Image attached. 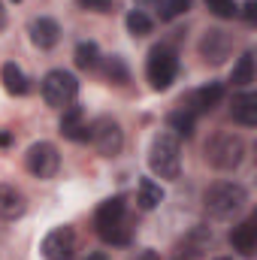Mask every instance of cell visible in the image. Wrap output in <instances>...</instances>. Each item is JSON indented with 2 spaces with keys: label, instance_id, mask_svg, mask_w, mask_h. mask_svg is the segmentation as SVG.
Segmentation results:
<instances>
[{
  "label": "cell",
  "instance_id": "cell-22",
  "mask_svg": "<svg viewBox=\"0 0 257 260\" xmlns=\"http://www.w3.org/2000/svg\"><path fill=\"white\" fill-rule=\"evenodd\" d=\"M167 124L176 130L179 136H191V133H194V124H197V115H191L188 109H176V112H170Z\"/></svg>",
  "mask_w": 257,
  "mask_h": 260
},
{
  "label": "cell",
  "instance_id": "cell-15",
  "mask_svg": "<svg viewBox=\"0 0 257 260\" xmlns=\"http://www.w3.org/2000/svg\"><path fill=\"white\" fill-rule=\"evenodd\" d=\"M230 245H233L242 257H251V254H254V248H257V221L254 218H248V221H242L239 227H233Z\"/></svg>",
  "mask_w": 257,
  "mask_h": 260
},
{
  "label": "cell",
  "instance_id": "cell-26",
  "mask_svg": "<svg viewBox=\"0 0 257 260\" xmlns=\"http://www.w3.org/2000/svg\"><path fill=\"white\" fill-rule=\"evenodd\" d=\"M82 9H91V12H109L112 9V0H76Z\"/></svg>",
  "mask_w": 257,
  "mask_h": 260
},
{
  "label": "cell",
  "instance_id": "cell-13",
  "mask_svg": "<svg viewBox=\"0 0 257 260\" xmlns=\"http://www.w3.org/2000/svg\"><path fill=\"white\" fill-rule=\"evenodd\" d=\"M230 115H233L236 124H242V127H254L257 124V94H251V91L236 94L233 103H230Z\"/></svg>",
  "mask_w": 257,
  "mask_h": 260
},
{
  "label": "cell",
  "instance_id": "cell-24",
  "mask_svg": "<svg viewBox=\"0 0 257 260\" xmlns=\"http://www.w3.org/2000/svg\"><path fill=\"white\" fill-rule=\"evenodd\" d=\"M106 79H109V82H115V85L130 82V70H127V64H124L118 55H112V58L106 61Z\"/></svg>",
  "mask_w": 257,
  "mask_h": 260
},
{
  "label": "cell",
  "instance_id": "cell-3",
  "mask_svg": "<svg viewBox=\"0 0 257 260\" xmlns=\"http://www.w3.org/2000/svg\"><path fill=\"white\" fill-rule=\"evenodd\" d=\"M245 157V139L239 133H230V130H221L215 136H209L206 142V160L215 167V170H236Z\"/></svg>",
  "mask_w": 257,
  "mask_h": 260
},
{
  "label": "cell",
  "instance_id": "cell-17",
  "mask_svg": "<svg viewBox=\"0 0 257 260\" xmlns=\"http://www.w3.org/2000/svg\"><path fill=\"white\" fill-rule=\"evenodd\" d=\"M136 203H139V209H145V212L157 209V206L164 203V188H160L154 179H139V185H136Z\"/></svg>",
  "mask_w": 257,
  "mask_h": 260
},
{
  "label": "cell",
  "instance_id": "cell-8",
  "mask_svg": "<svg viewBox=\"0 0 257 260\" xmlns=\"http://www.w3.org/2000/svg\"><path fill=\"white\" fill-rule=\"evenodd\" d=\"M200 58L206 64H224L233 52V34L221 30V27H209L203 37H200Z\"/></svg>",
  "mask_w": 257,
  "mask_h": 260
},
{
  "label": "cell",
  "instance_id": "cell-4",
  "mask_svg": "<svg viewBox=\"0 0 257 260\" xmlns=\"http://www.w3.org/2000/svg\"><path fill=\"white\" fill-rule=\"evenodd\" d=\"M145 76L151 82L154 91H167L176 76H179V58L170 46H154L148 52V61H145Z\"/></svg>",
  "mask_w": 257,
  "mask_h": 260
},
{
  "label": "cell",
  "instance_id": "cell-30",
  "mask_svg": "<svg viewBox=\"0 0 257 260\" xmlns=\"http://www.w3.org/2000/svg\"><path fill=\"white\" fill-rule=\"evenodd\" d=\"M6 145H12V133L9 130H0V148H6Z\"/></svg>",
  "mask_w": 257,
  "mask_h": 260
},
{
  "label": "cell",
  "instance_id": "cell-19",
  "mask_svg": "<svg viewBox=\"0 0 257 260\" xmlns=\"http://www.w3.org/2000/svg\"><path fill=\"white\" fill-rule=\"evenodd\" d=\"M230 82L236 85V88H248L251 82H254V55L251 52H245L236 67H233V73H230Z\"/></svg>",
  "mask_w": 257,
  "mask_h": 260
},
{
  "label": "cell",
  "instance_id": "cell-20",
  "mask_svg": "<svg viewBox=\"0 0 257 260\" xmlns=\"http://www.w3.org/2000/svg\"><path fill=\"white\" fill-rule=\"evenodd\" d=\"M97 64H100V49H97V43L82 40V43L76 46V67H79V70H94Z\"/></svg>",
  "mask_w": 257,
  "mask_h": 260
},
{
  "label": "cell",
  "instance_id": "cell-31",
  "mask_svg": "<svg viewBox=\"0 0 257 260\" xmlns=\"http://www.w3.org/2000/svg\"><path fill=\"white\" fill-rule=\"evenodd\" d=\"M136 260H157V254H154V251H142Z\"/></svg>",
  "mask_w": 257,
  "mask_h": 260
},
{
  "label": "cell",
  "instance_id": "cell-34",
  "mask_svg": "<svg viewBox=\"0 0 257 260\" xmlns=\"http://www.w3.org/2000/svg\"><path fill=\"white\" fill-rule=\"evenodd\" d=\"M15 3H18V0H15Z\"/></svg>",
  "mask_w": 257,
  "mask_h": 260
},
{
  "label": "cell",
  "instance_id": "cell-29",
  "mask_svg": "<svg viewBox=\"0 0 257 260\" xmlns=\"http://www.w3.org/2000/svg\"><path fill=\"white\" fill-rule=\"evenodd\" d=\"M173 260H200V257H197L194 251H188V248H182V251H179V254H176Z\"/></svg>",
  "mask_w": 257,
  "mask_h": 260
},
{
  "label": "cell",
  "instance_id": "cell-27",
  "mask_svg": "<svg viewBox=\"0 0 257 260\" xmlns=\"http://www.w3.org/2000/svg\"><path fill=\"white\" fill-rule=\"evenodd\" d=\"M194 0H167V15L170 18H176V15H182V12H188L191 9Z\"/></svg>",
  "mask_w": 257,
  "mask_h": 260
},
{
  "label": "cell",
  "instance_id": "cell-21",
  "mask_svg": "<svg viewBox=\"0 0 257 260\" xmlns=\"http://www.w3.org/2000/svg\"><path fill=\"white\" fill-rule=\"evenodd\" d=\"M97 233H100V239L109 242V245H130V227H124V221L109 224V227H100Z\"/></svg>",
  "mask_w": 257,
  "mask_h": 260
},
{
  "label": "cell",
  "instance_id": "cell-18",
  "mask_svg": "<svg viewBox=\"0 0 257 260\" xmlns=\"http://www.w3.org/2000/svg\"><path fill=\"white\" fill-rule=\"evenodd\" d=\"M0 79H3V88H6L9 94H18V97H21V94H27V88H30V85H27V76H24L15 64H3Z\"/></svg>",
  "mask_w": 257,
  "mask_h": 260
},
{
  "label": "cell",
  "instance_id": "cell-23",
  "mask_svg": "<svg viewBox=\"0 0 257 260\" xmlns=\"http://www.w3.org/2000/svg\"><path fill=\"white\" fill-rule=\"evenodd\" d=\"M151 27H154V21H151L142 9H130L127 12V30L133 34V37H148Z\"/></svg>",
  "mask_w": 257,
  "mask_h": 260
},
{
  "label": "cell",
  "instance_id": "cell-6",
  "mask_svg": "<svg viewBox=\"0 0 257 260\" xmlns=\"http://www.w3.org/2000/svg\"><path fill=\"white\" fill-rule=\"evenodd\" d=\"M88 139L94 142V148L103 157H115L124 148V130H121V124L115 118H109V115H103V118H97L91 124V136Z\"/></svg>",
  "mask_w": 257,
  "mask_h": 260
},
{
  "label": "cell",
  "instance_id": "cell-14",
  "mask_svg": "<svg viewBox=\"0 0 257 260\" xmlns=\"http://www.w3.org/2000/svg\"><path fill=\"white\" fill-rule=\"evenodd\" d=\"M24 209H27V200H24V194L15 185H0V218L3 221L21 218Z\"/></svg>",
  "mask_w": 257,
  "mask_h": 260
},
{
  "label": "cell",
  "instance_id": "cell-7",
  "mask_svg": "<svg viewBox=\"0 0 257 260\" xmlns=\"http://www.w3.org/2000/svg\"><path fill=\"white\" fill-rule=\"evenodd\" d=\"M24 164H27V173L37 176V179H52L61 167V154L52 142H34L24 154Z\"/></svg>",
  "mask_w": 257,
  "mask_h": 260
},
{
  "label": "cell",
  "instance_id": "cell-2",
  "mask_svg": "<svg viewBox=\"0 0 257 260\" xmlns=\"http://www.w3.org/2000/svg\"><path fill=\"white\" fill-rule=\"evenodd\" d=\"M148 167L157 179H179V170H182V148H179V139L173 133H157L151 139V148H148Z\"/></svg>",
  "mask_w": 257,
  "mask_h": 260
},
{
  "label": "cell",
  "instance_id": "cell-28",
  "mask_svg": "<svg viewBox=\"0 0 257 260\" xmlns=\"http://www.w3.org/2000/svg\"><path fill=\"white\" fill-rule=\"evenodd\" d=\"M242 18H245L248 24H254V18H257V3L254 0H248V3L242 6Z\"/></svg>",
  "mask_w": 257,
  "mask_h": 260
},
{
  "label": "cell",
  "instance_id": "cell-1",
  "mask_svg": "<svg viewBox=\"0 0 257 260\" xmlns=\"http://www.w3.org/2000/svg\"><path fill=\"white\" fill-rule=\"evenodd\" d=\"M245 203H248V191H245L242 185H236V182H215V185L206 191V197H203L206 212H209L212 218H218V221L239 215V212L245 209Z\"/></svg>",
  "mask_w": 257,
  "mask_h": 260
},
{
  "label": "cell",
  "instance_id": "cell-25",
  "mask_svg": "<svg viewBox=\"0 0 257 260\" xmlns=\"http://www.w3.org/2000/svg\"><path fill=\"white\" fill-rule=\"evenodd\" d=\"M206 6H209V12H215L218 18H233V15L239 12L233 0H206Z\"/></svg>",
  "mask_w": 257,
  "mask_h": 260
},
{
  "label": "cell",
  "instance_id": "cell-5",
  "mask_svg": "<svg viewBox=\"0 0 257 260\" xmlns=\"http://www.w3.org/2000/svg\"><path fill=\"white\" fill-rule=\"evenodd\" d=\"M76 94H79V82H76L73 73H67V70H52V73H46V79H43V100H46L49 106L67 109V106L76 100Z\"/></svg>",
  "mask_w": 257,
  "mask_h": 260
},
{
  "label": "cell",
  "instance_id": "cell-11",
  "mask_svg": "<svg viewBox=\"0 0 257 260\" xmlns=\"http://www.w3.org/2000/svg\"><path fill=\"white\" fill-rule=\"evenodd\" d=\"M30 40H34V46H40V49H52V46H58V40H61V27H58V21L49 18V15L34 18V21H30Z\"/></svg>",
  "mask_w": 257,
  "mask_h": 260
},
{
  "label": "cell",
  "instance_id": "cell-10",
  "mask_svg": "<svg viewBox=\"0 0 257 260\" xmlns=\"http://www.w3.org/2000/svg\"><path fill=\"white\" fill-rule=\"evenodd\" d=\"M224 97V85L221 82H209L203 88H197L188 94V100H182V109H188L191 115H200V112H212Z\"/></svg>",
  "mask_w": 257,
  "mask_h": 260
},
{
  "label": "cell",
  "instance_id": "cell-16",
  "mask_svg": "<svg viewBox=\"0 0 257 260\" xmlns=\"http://www.w3.org/2000/svg\"><path fill=\"white\" fill-rule=\"evenodd\" d=\"M124 212H127V206H124V197H109V200H103V203L97 206V215H94V221H97V230H100V227H109V224H118V221H124Z\"/></svg>",
  "mask_w": 257,
  "mask_h": 260
},
{
  "label": "cell",
  "instance_id": "cell-33",
  "mask_svg": "<svg viewBox=\"0 0 257 260\" xmlns=\"http://www.w3.org/2000/svg\"><path fill=\"white\" fill-rule=\"evenodd\" d=\"M218 260H233V257H218Z\"/></svg>",
  "mask_w": 257,
  "mask_h": 260
},
{
  "label": "cell",
  "instance_id": "cell-12",
  "mask_svg": "<svg viewBox=\"0 0 257 260\" xmlns=\"http://www.w3.org/2000/svg\"><path fill=\"white\" fill-rule=\"evenodd\" d=\"M61 133H64L67 139H73V142H82V139H88L91 136V127L85 124V112H82V106H67L64 115H61Z\"/></svg>",
  "mask_w": 257,
  "mask_h": 260
},
{
  "label": "cell",
  "instance_id": "cell-32",
  "mask_svg": "<svg viewBox=\"0 0 257 260\" xmlns=\"http://www.w3.org/2000/svg\"><path fill=\"white\" fill-rule=\"evenodd\" d=\"M85 260H109V257H106L103 251H94V254H88V257H85Z\"/></svg>",
  "mask_w": 257,
  "mask_h": 260
},
{
  "label": "cell",
  "instance_id": "cell-9",
  "mask_svg": "<svg viewBox=\"0 0 257 260\" xmlns=\"http://www.w3.org/2000/svg\"><path fill=\"white\" fill-rule=\"evenodd\" d=\"M43 257L46 260H73L76 257V230L73 227H55L43 239Z\"/></svg>",
  "mask_w": 257,
  "mask_h": 260
}]
</instances>
